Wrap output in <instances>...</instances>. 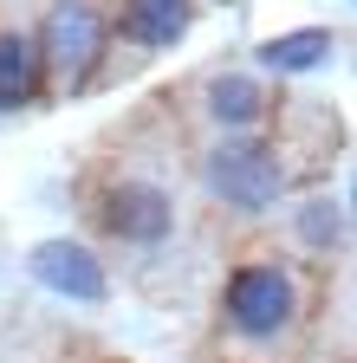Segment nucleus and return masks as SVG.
Returning <instances> with one entry per match:
<instances>
[{
	"mask_svg": "<svg viewBox=\"0 0 357 363\" xmlns=\"http://www.w3.org/2000/svg\"><path fill=\"white\" fill-rule=\"evenodd\" d=\"M312 325V266L286 247H247L214 292V337L234 363H280Z\"/></svg>",
	"mask_w": 357,
	"mask_h": 363,
	"instance_id": "obj_1",
	"label": "nucleus"
},
{
	"mask_svg": "<svg viewBox=\"0 0 357 363\" xmlns=\"http://www.w3.org/2000/svg\"><path fill=\"white\" fill-rule=\"evenodd\" d=\"M84 220L92 234L111 247V253H130V259H156L175 234H182V195L163 162H104L92 195H84Z\"/></svg>",
	"mask_w": 357,
	"mask_h": 363,
	"instance_id": "obj_2",
	"label": "nucleus"
},
{
	"mask_svg": "<svg viewBox=\"0 0 357 363\" xmlns=\"http://www.w3.org/2000/svg\"><path fill=\"white\" fill-rule=\"evenodd\" d=\"M195 189L214 214L228 220H266L299 189L292 150L280 130H241V136H208L195 150Z\"/></svg>",
	"mask_w": 357,
	"mask_h": 363,
	"instance_id": "obj_3",
	"label": "nucleus"
},
{
	"mask_svg": "<svg viewBox=\"0 0 357 363\" xmlns=\"http://www.w3.org/2000/svg\"><path fill=\"white\" fill-rule=\"evenodd\" d=\"M39 65H46V98H84L111 72V13L98 0H53L33 26Z\"/></svg>",
	"mask_w": 357,
	"mask_h": 363,
	"instance_id": "obj_4",
	"label": "nucleus"
},
{
	"mask_svg": "<svg viewBox=\"0 0 357 363\" xmlns=\"http://www.w3.org/2000/svg\"><path fill=\"white\" fill-rule=\"evenodd\" d=\"M26 279L46 292L53 305H72V311H104L117 279H111V259L98 240L84 234H46L26 247Z\"/></svg>",
	"mask_w": 357,
	"mask_h": 363,
	"instance_id": "obj_5",
	"label": "nucleus"
},
{
	"mask_svg": "<svg viewBox=\"0 0 357 363\" xmlns=\"http://www.w3.org/2000/svg\"><path fill=\"white\" fill-rule=\"evenodd\" d=\"M280 104H286V98L273 91V78H260L253 65H214V72H202L195 91H189V111L208 123V136L273 130Z\"/></svg>",
	"mask_w": 357,
	"mask_h": 363,
	"instance_id": "obj_6",
	"label": "nucleus"
},
{
	"mask_svg": "<svg viewBox=\"0 0 357 363\" xmlns=\"http://www.w3.org/2000/svg\"><path fill=\"white\" fill-rule=\"evenodd\" d=\"M280 208H286V253L299 266H338L351 253V195L344 189H292Z\"/></svg>",
	"mask_w": 357,
	"mask_h": 363,
	"instance_id": "obj_7",
	"label": "nucleus"
},
{
	"mask_svg": "<svg viewBox=\"0 0 357 363\" xmlns=\"http://www.w3.org/2000/svg\"><path fill=\"white\" fill-rule=\"evenodd\" d=\"M111 45L130 59H163L175 52L195 20H202V0H111Z\"/></svg>",
	"mask_w": 357,
	"mask_h": 363,
	"instance_id": "obj_8",
	"label": "nucleus"
},
{
	"mask_svg": "<svg viewBox=\"0 0 357 363\" xmlns=\"http://www.w3.org/2000/svg\"><path fill=\"white\" fill-rule=\"evenodd\" d=\"M338 52H344V33H331V26H286V33H266V39L253 45V72L286 84V78L325 72Z\"/></svg>",
	"mask_w": 357,
	"mask_h": 363,
	"instance_id": "obj_9",
	"label": "nucleus"
},
{
	"mask_svg": "<svg viewBox=\"0 0 357 363\" xmlns=\"http://www.w3.org/2000/svg\"><path fill=\"white\" fill-rule=\"evenodd\" d=\"M46 104V65L26 26H0V117H20Z\"/></svg>",
	"mask_w": 357,
	"mask_h": 363,
	"instance_id": "obj_10",
	"label": "nucleus"
}]
</instances>
